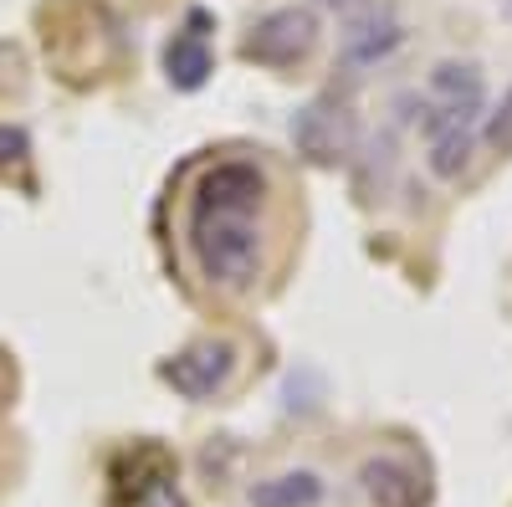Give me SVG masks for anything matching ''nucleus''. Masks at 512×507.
Returning <instances> with one entry per match:
<instances>
[{
	"instance_id": "nucleus-5",
	"label": "nucleus",
	"mask_w": 512,
	"mask_h": 507,
	"mask_svg": "<svg viewBox=\"0 0 512 507\" xmlns=\"http://www.w3.org/2000/svg\"><path fill=\"white\" fill-rule=\"evenodd\" d=\"M159 374H164V385L185 400H216L236 374V349L226 338H200V344L180 349L175 359H164Z\"/></svg>"
},
{
	"instance_id": "nucleus-12",
	"label": "nucleus",
	"mask_w": 512,
	"mask_h": 507,
	"mask_svg": "<svg viewBox=\"0 0 512 507\" xmlns=\"http://www.w3.org/2000/svg\"><path fill=\"white\" fill-rule=\"evenodd\" d=\"M487 139L497 144V149H512V93L502 98V108L492 113V123H487Z\"/></svg>"
},
{
	"instance_id": "nucleus-10",
	"label": "nucleus",
	"mask_w": 512,
	"mask_h": 507,
	"mask_svg": "<svg viewBox=\"0 0 512 507\" xmlns=\"http://www.w3.org/2000/svg\"><path fill=\"white\" fill-rule=\"evenodd\" d=\"M477 154V129H446L425 139V164H431L436 180H456L466 175V164Z\"/></svg>"
},
{
	"instance_id": "nucleus-8",
	"label": "nucleus",
	"mask_w": 512,
	"mask_h": 507,
	"mask_svg": "<svg viewBox=\"0 0 512 507\" xmlns=\"http://www.w3.org/2000/svg\"><path fill=\"white\" fill-rule=\"evenodd\" d=\"M164 72H169V82H175L180 93L205 88V77L216 72V57H210L205 36H200V31H180V36L164 47Z\"/></svg>"
},
{
	"instance_id": "nucleus-14",
	"label": "nucleus",
	"mask_w": 512,
	"mask_h": 507,
	"mask_svg": "<svg viewBox=\"0 0 512 507\" xmlns=\"http://www.w3.org/2000/svg\"><path fill=\"white\" fill-rule=\"evenodd\" d=\"M323 11H333V16H344V21H354V16H364V11H374V0H318Z\"/></svg>"
},
{
	"instance_id": "nucleus-6",
	"label": "nucleus",
	"mask_w": 512,
	"mask_h": 507,
	"mask_svg": "<svg viewBox=\"0 0 512 507\" xmlns=\"http://www.w3.org/2000/svg\"><path fill=\"white\" fill-rule=\"evenodd\" d=\"M400 41H405V31L390 11H364L344 26V36H338V57H344L349 67H379Z\"/></svg>"
},
{
	"instance_id": "nucleus-7",
	"label": "nucleus",
	"mask_w": 512,
	"mask_h": 507,
	"mask_svg": "<svg viewBox=\"0 0 512 507\" xmlns=\"http://www.w3.org/2000/svg\"><path fill=\"white\" fill-rule=\"evenodd\" d=\"M359 482H364V492H369L374 507H425L420 477L405 467V461H395V456H369Z\"/></svg>"
},
{
	"instance_id": "nucleus-4",
	"label": "nucleus",
	"mask_w": 512,
	"mask_h": 507,
	"mask_svg": "<svg viewBox=\"0 0 512 507\" xmlns=\"http://www.w3.org/2000/svg\"><path fill=\"white\" fill-rule=\"evenodd\" d=\"M318 47V16L308 6H277L256 21L241 41V52L262 67H292Z\"/></svg>"
},
{
	"instance_id": "nucleus-9",
	"label": "nucleus",
	"mask_w": 512,
	"mask_h": 507,
	"mask_svg": "<svg viewBox=\"0 0 512 507\" xmlns=\"http://www.w3.org/2000/svg\"><path fill=\"white\" fill-rule=\"evenodd\" d=\"M323 477L318 472H277L251 487V507H318Z\"/></svg>"
},
{
	"instance_id": "nucleus-2",
	"label": "nucleus",
	"mask_w": 512,
	"mask_h": 507,
	"mask_svg": "<svg viewBox=\"0 0 512 507\" xmlns=\"http://www.w3.org/2000/svg\"><path fill=\"white\" fill-rule=\"evenodd\" d=\"M487 108V72L477 62H436L425 82V139L446 129H477Z\"/></svg>"
},
{
	"instance_id": "nucleus-11",
	"label": "nucleus",
	"mask_w": 512,
	"mask_h": 507,
	"mask_svg": "<svg viewBox=\"0 0 512 507\" xmlns=\"http://www.w3.org/2000/svg\"><path fill=\"white\" fill-rule=\"evenodd\" d=\"M134 507H185V502H180L175 482H164V477H154V482H144V487L134 492Z\"/></svg>"
},
{
	"instance_id": "nucleus-1",
	"label": "nucleus",
	"mask_w": 512,
	"mask_h": 507,
	"mask_svg": "<svg viewBox=\"0 0 512 507\" xmlns=\"http://www.w3.org/2000/svg\"><path fill=\"white\" fill-rule=\"evenodd\" d=\"M262 195H267V180L246 159H226L200 180L190 200L185 241H190L195 267L216 287H246L256 267H262V226H256Z\"/></svg>"
},
{
	"instance_id": "nucleus-13",
	"label": "nucleus",
	"mask_w": 512,
	"mask_h": 507,
	"mask_svg": "<svg viewBox=\"0 0 512 507\" xmlns=\"http://www.w3.org/2000/svg\"><path fill=\"white\" fill-rule=\"evenodd\" d=\"M26 134L21 129H11V123H0V164H21L26 159Z\"/></svg>"
},
{
	"instance_id": "nucleus-3",
	"label": "nucleus",
	"mask_w": 512,
	"mask_h": 507,
	"mask_svg": "<svg viewBox=\"0 0 512 507\" xmlns=\"http://www.w3.org/2000/svg\"><path fill=\"white\" fill-rule=\"evenodd\" d=\"M292 144L297 154H303L308 164L318 169H338V164H349L354 149H359V118L349 103H338V98H313L292 113Z\"/></svg>"
}]
</instances>
